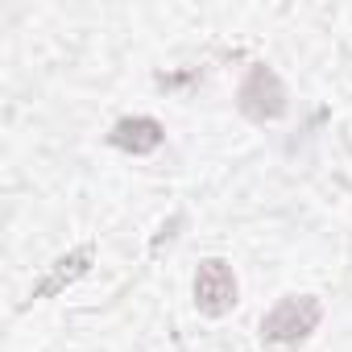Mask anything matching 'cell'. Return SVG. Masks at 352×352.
<instances>
[{
  "instance_id": "6da1fadb",
  "label": "cell",
  "mask_w": 352,
  "mask_h": 352,
  "mask_svg": "<svg viewBox=\"0 0 352 352\" xmlns=\"http://www.w3.org/2000/svg\"><path fill=\"white\" fill-rule=\"evenodd\" d=\"M319 315H323L319 298H311V294H290V298H282V302L261 319V340H270V344H298V340H307V336L315 331Z\"/></svg>"
},
{
  "instance_id": "7a4b0ae2",
  "label": "cell",
  "mask_w": 352,
  "mask_h": 352,
  "mask_svg": "<svg viewBox=\"0 0 352 352\" xmlns=\"http://www.w3.org/2000/svg\"><path fill=\"white\" fill-rule=\"evenodd\" d=\"M282 108H286V91H282L278 75L257 63L249 71V79L241 83V112L249 120H274V116H282Z\"/></svg>"
},
{
  "instance_id": "3957f363",
  "label": "cell",
  "mask_w": 352,
  "mask_h": 352,
  "mask_svg": "<svg viewBox=\"0 0 352 352\" xmlns=\"http://www.w3.org/2000/svg\"><path fill=\"white\" fill-rule=\"evenodd\" d=\"M195 302H199L204 315L232 311V302H236V278H232V270L224 261L212 257V261L199 265V274H195Z\"/></svg>"
},
{
  "instance_id": "277c9868",
  "label": "cell",
  "mask_w": 352,
  "mask_h": 352,
  "mask_svg": "<svg viewBox=\"0 0 352 352\" xmlns=\"http://www.w3.org/2000/svg\"><path fill=\"white\" fill-rule=\"evenodd\" d=\"M112 145H120L129 153H153L162 145V124L149 116H129L112 129Z\"/></svg>"
},
{
  "instance_id": "5b68a950",
  "label": "cell",
  "mask_w": 352,
  "mask_h": 352,
  "mask_svg": "<svg viewBox=\"0 0 352 352\" xmlns=\"http://www.w3.org/2000/svg\"><path fill=\"white\" fill-rule=\"evenodd\" d=\"M87 261H91V249H79V253H71V257H63V261H58V270H54V274H50V278H46V282H42V286L34 290V294H38V298H46V294H54V290H63V286H67L71 278H79V274L87 270Z\"/></svg>"
}]
</instances>
